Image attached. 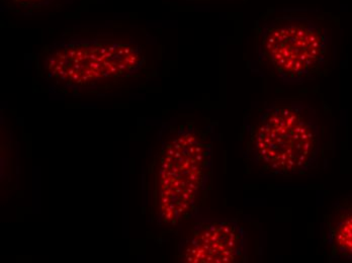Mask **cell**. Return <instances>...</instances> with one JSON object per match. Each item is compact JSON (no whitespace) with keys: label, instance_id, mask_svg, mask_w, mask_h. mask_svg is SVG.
Instances as JSON below:
<instances>
[{"label":"cell","instance_id":"cell-5","mask_svg":"<svg viewBox=\"0 0 352 263\" xmlns=\"http://www.w3.org/2000/svg\"><path fill=\"white\" fill-rule=\"evenodd\" d=\"M180 262L243 263L248 260V240L237 220H204L192 227L178 249Z\"/></svg>","mask_w":352,"mask_h":263},{"label":"cell","instance_id":"cell-6","mask_svg":"<svg viewBox=\"0 0 352 263\" xmlns=\"http://www.w3.org/2000/svg\"><path fill=\"white\" fill-rule=\"evenodd\" d=\"M325 243L331 260H352V196L335 203L326 215Z\"/></svg>","mask_w":352,"mask_h":263},{"label":"cell","instance_id":"cell-4","mask_svg":"<svg viewBox=\"0 0 352 263\" xmlns=\"http://www.w3.org/2000/svg\"><path fill=\"white\" fill-rule=\"evenodd\" d=\"M329 48L327 31L296 10H283L270 16L256 32L259 61L289 84H302L321 76Z\"/></svg>","mask_w":352,"mask_h":263},{"label":"cell","instance_id":"cell-7","mask_svg":"<svg viewBox=\"0 0 352 263\" xmlns=\"http://www.w3.org/2000/svg\"><path fill=\"white\" fill-rule=\"evenodd\" d=\"M3 1L10 8L30 12V10H38L40 8H46L53 2V0H3Z\"/></svg>","mask_w":352,"mask_h":263},{"label":"cell","instance_id":"cell-1","mask_svg":"<svg viewBox=\"0 0 352 263\" xmlns=\"http://www.w3.org/2000/svg\"><path fill=\"white\" fill-rule=\"evenodd\" d=\"M212 172V142L194 124L178 127L163 143L154 168L153 206L158 221L175 226L199 211Z\"/></svg>","mask_w":352,"mask_h":263},{"label":"cell","instance_id":"cell-3","mask_svg":"<svg viewBox=\"0 0 352 263\" xmlns=\"http://www.w3.org/2000/svg\"><path fill=\"white\" fill-rule=\"evenodd\" d=\"M145 64L137 43L113 34L71 35L49 49L47 77L71 89H98L133 78Z\"/></svg>","mask_w":352,"mask_h":263},{"label":"cell","instance_id":"cell-2","mask_svg":"<svg viewBox=\"0 0 352 263\" xmlns=\"http://www.w3.org/2000/svg\"><path fill=\"white\" fill-rule=\"evenodd\" d=\"M321 145L316 113L300 102H274L247 127V156L270 174L293 176L313 170Z\"/></svg>","mask_w":352,"mask_h":263}]
</instances>
